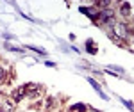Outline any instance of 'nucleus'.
<instances>
[{
	"mask_svg": "<svg viewBox=\"0 0 134 112\" xmlns=\"http://www.w3.org/2000/svg\"><path fill=\"white\" fill-rule=\"evenodd\" d=\"M113 34H114V38L127 39V36H129V30H127V27H125L124 23H114V25H113Z\"/></svg>",
	"mask_w": 134,
	"mask_h": 112,
	"instance_id": "1",
	"label": "nucleus"
},
{
	"mask_svg": "<svg viewBox=\"0 0 134 112\" xmlns=\"http://www.w3.org/2000/svg\"><path fill=\"white\" fill-rule=\"evenodd\" d=\"M88 82H90V84H91L93 87H95V89L98 91V94L102 96L104 100H107V96H105V94H104V91H102V89H100V85H98V82H97V80H93V78H90V80H88Z\"/></svg>",
	"mask_w": 134,
	"mask_h": 112,
	"instance_id": "4",
	"label": "nucleus"
},
{
	"mask_svg": "<svg viewBox=\"0 0 134 112\" xmlns=\"http://www.w3.org/2000/svg\"><path fill=\"white\" fill-rule=\"evenodd\" d=\"M120 13H122L124 16H127V14L131 13V4H122V5H120Z\"/></svg>",
	"mask_w": 134,
	"mask_h": 112,
	"instance_id": "7",
	"label": "nucleus"
},
{
	"mask_svg": "<svg viewBox=\"0 0 134 112\" xmlns=\"http://www.w3.org/2000/svg\"><path fill=\"white\" fill-rule=\"evenodd\" d=\"M4 75H5V73H4V68H2V66H0V80H2V78H4Z\"/></svg>",
	"mask_w": 134,
	"mask_h": 112,
	"instance_id": "12",
	"label": "nucleus"
},
{
	"mask_svg": "<svg viewBox=\"0 0 134 112\" xmlns=\"http://www.w3.org/2000/svg\"><path fill=\"white\" fill-rule=\"evenodd\" d=\"M81 13L86 14V16H90L91 20H97L98 18V11H95L93 7H81Z\"/></svg>",
	"mask_w": 134,
	"mask_h": 112,
	"instance_id": "2",
	"label": "nucleus"
},
{
	"mask_svg": "<svg viewBox=\"0 0 134 112\" xmlns=\"http://www.w3.org/2000/svg\"><path fill=\"white\" fill-rule=\"evenodd\" d=\"M29 50H32V52H36V53H40V55H47L45 53V50H41V48H38V46H27Z\"/></svg>",
	"mask_w": 134,
	"mask_h": 112,
	"instance_id": "10",
	"label": "nucleus"
},
{
	"mask_svg": "<svg viewBox=\"0 0 134 112\" xmlns=\"http://www.w3.org/2000/svg\"><path fill=\"white\" fill-rule=\"evenodd\" d=\"M5 48L11 52H18V53H21L23 52V48H20V46H13V45H9V43H5Z\"/></svg>",
	"mask_w": 134,
	"mask_h": 112,
	"instance_id": "9",
	"label": "nucleus"
},
{
	"mask_svg": "<svg viewBox=\"0 0 134 112\" xmlns=\"http://www.w3.org/2000/svg\"><path fill=\"white\" fill-rule=\"evenodd\" d=\"M122 103H124V105H127V107H129L131 110H134V105H132L131 102H125V100H122Z\"/></svg>",
	"mask_w": 134,
	"mask_h": 112,
	"instance_id": "11",
	"label": "nucleus"
},
{
	"mask_svg": "<svg viewBox=\"0 0 134 112\" xmlns=\"http://www.w3.org/2000/svg\"><path fill=\"white\" fill-rule=\"evenodd\" d=\"M25 92H27V89H25V85H21V87H18L16 91L13 92V98H14V102H20L21 98L25 96Z\"/></svg>",
	"mask_w": 134,
	"mask_h": 112,
	"instance_id": "3",
	"label": "nucleus"
},
{
	"mask_svg": "<svg viewBox=\"0 0 134 112\" xmlns=\"http://www.w3.org/2000/svg\"><path fill=\"white\" fill-rule=\"evenodd\" d=\"M86 50L90 52V53H97V46H95L93 39H88V41H86Z\"/></svg>",
	"mask_w": 134,
	"mask_h": 112,
	"instance_id": "6",
	"label": "nucleus"
},
{
	"mask_svg": "<svg viewBox=\"0 0 134 112\" xmlns=\"http://www.w3.org/2000/svg\"><path fill=\"white\" fill-rule=\"evenodd\" d=\"M84 110H86V105L84 103H75V105L70 107V112H84Z\"/></svg>",
	"mask_w": 134,
	"mask_h": 112,
	"instance_id": "5",
	"label": "nucleus"
},
{
	"mask_svg": "<svg viewBox=\"0 0 134 112\" xmlns=\"http://www.w3.org/2000/svg\"><path fill=\"white\" fill-rule=\"evenodd\" d=\"M107 73H116V75H124V70H122V68H118V66H109Z\"/></svg>",
	"mask_w": 134,
	"mask_h": 112,
	"instance_id": "8",
	"label": "nucleus"
}]
</instances>
